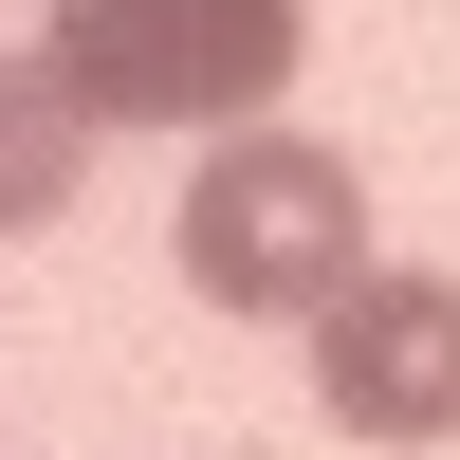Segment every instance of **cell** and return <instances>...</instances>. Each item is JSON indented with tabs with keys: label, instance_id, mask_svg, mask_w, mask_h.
<instances>
[{
	"label": "cell",
	"instance_id": "obj_1",
	"mask_svg": "<svg viewBox=\"0 0 460 460\" xmlns=\"http://www.w3.org/2000/svg\"><path fill=\"white\" fill-rule=\"evenodd\" d=\"M37 56H56V93L93 129H203V147H240L295 93V56H314V0H56Z\"/></svg>",
	"mask_w": 460,
	"mask_h": 460
},
{
	"label": "cell",
	"instance_id": "obj_2",
	"mask_svg": "<svg viewBox=\"0 0 460 460\" xmlns=\"http://www.w3.org/2000/svg\"><path fill=\"white\" fill-rule=\"evenodd\" d=\"M166 258H184V295H203V314H332L350 277H387V258H368V184H350V147H314V129H240V147H203Z\"/></svg>",
	"mask_w": 460,
	"mask_h": 460
},
{
	"label": "cell",
	"instance_id": "obj_3",
	"mask_svg": "<svg viewBox=\"0 0 460 460\" xmlns=\"http://www.w3.org/2000/svg\"><path fill=\"white\" fill-rule=\"evenodd\" d=\"M314 405L350 442H460V277H350L314 314Z\"/></svg>",
	"mask_w": 460,
	"mask_h": 460
},
{
	"label": "cell",
	"instance_id": "obj_4",
	"mask_svg": "<svg viewBox=\"0 0 460 460\" xmlns=\"http://www.w3.org/2000/svg\"><path fill=\"white\" fill-rule=\"evenodd\" d=\"M74 184H93V111L56 93V56H0V240L74 221Z\"/></svg>",
	"mask_w": 460,
	"mask_h": 460
}]
</instances>
